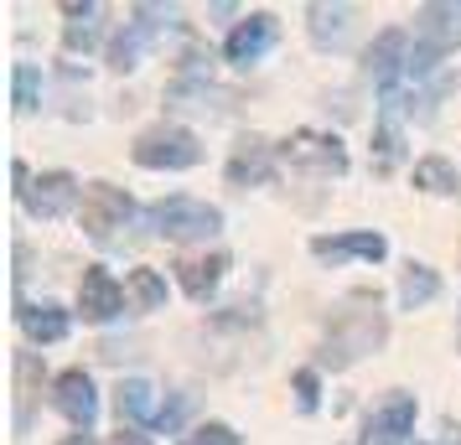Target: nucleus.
I'll list each match as a JSON object with an SVG mask.
<instances>
[{"instance_id": "obj_18", "label": "nucleus", "mask_w": 461, "mask_h": 445, "mask_svg": "<svg viewBox=\"0 0 461 445\" xmlns=\"http://www.w3.org/2000/svg\"><path fill=\"white\" fill-rule=\"evenodd\" d=\"M150 31H156V22H130V31H120L114 47H109V67L114 73H130V67L140 63V47L150 42Z\"/></svg>"}, {"instance_id": "obj_16", "label": "nucleus", "mask_w": 461, "mask_h": 445, "mask_svg": "<svg viewBox=\"0 0 461 445\" xmlns=\"http://www.w3.org/2000/svg\"><path fill=\"white\" fill-rule=\"evenodd\" d=\"M22 332L32 342H63L68 337V311L63 306H16Z\"/></svg>"}, {"instance_id": "obj_2", "label": "nucleus", "mask_w": 461, "mask_h": 445, "mask_svg": "<svg viewBox=\"0 0 461 445\" xmlns=\"http://www.w3.org/2000/svg\"><path fill=\"white\" fill-rule=\"evenodd\" d=\"M150 218H156V234L176 238V244L212 238L218 228H223V212L208 208V202H197V197H167V202H156V208H150Z\"/></svg>"}, {"instance_id": "obj_6", "label": "nucleus", "mask_w": 461, "mask_h": 445, "mask_svg": "<svg viewBox=\"0 0 461 445\" xmlns=\"http://www.w3.org/2000/svg\"><path fill=\"white\" fill-rule=\"evenodd\" d=\"M16 191H22V202L37 212V218H63L68 202H73V191H78V182H73L68 171H47V176L32 182V171L16 161Z\"/></svg>"}, {"instance_id": "obj_17", "label": "nucleus", "mask_w": 461, "mask_h": 445, "mask_svg": "<svg viewBox=\"0 0 461 445\" xmlns=\"http://www.w3.org/2000/svg\"><path fill=\"white\" fill-rule=\"evenodd\" d=\"M114 404H120V420H135V424H156V420H161V409H156V388L140 383V378L120 383Z\"/></svg>"}, {"instance_id": "obj_3", "label": "nucleus", "mask_w": 461, "mask_h": 445, "mask_svg": "<svg viewBox=\"0 0 461 445\" xmlns=\"http://www.w3.org/2000/svg\"><path fill=\"white\" fill-rule=\"evenodd\" d=\"M135 161L150 166V171H187V166L203 161V146H197V135L182 129V125H156L135 140Z\"/></svg>"}, {"instance_id": "obj_12", "label": "nucleus", "mask_w": 461, "mask_h": 445, "mask_svg": "<svg viewBox=\"0 0 461 445\" xmlns=\"http://www.w3.org/2000/svg\"><path fill=\"white\" fill-rule=\"evenodd\" d=\"M461 42V5H425L420 11V47L425 58H440L446 47Z\"/></svg>"}, {"instance_id": "obj_7", "label": "nucleus", "mask_w": 461, "mask_h": 445, "mask_svg": "<svg viewBox=\"0 0 461 445\" xmlns=\"http://www.w3.org/2000/svg\"><path fill=\"white\" fill-rule=\"evenodd\" d=\"M275 16L270 11H254V16H244V22L229 31V42H223V58H229L233 67H249V63H259L265 52H270V42H275Z\"/></svg>"}, {"instance_id": "obj_4", "label": "nucleus", "mask_w": 461, "mask_h": 445, "mask_svg": "<svg viewBox=\"0 0 461 445\" xmlns=\"http://www.w3.org/2000/svg\"><path fill=\"white\" fill-rule=\"evenodd\" d=\"M280 156H285L295 171H316V176H327V182L348 171V150H342V140H337V135H316V129H295L291 140L280 146Z\"/></svg>"}, {"instance_id": "obj_30", "label": "nucleus", "mask_w": 461, "mask_h": 445, "mask_svg": "<svg viewBox=\"0 0 461 445\" xmlns=\"http://www.w3.org/2000/svg\"><path fill=\"white\" fill-rule=\"evenodd\" d=\"M63 445H94V441H88V435H68Z\"/></svg>"}, {"instance_id": "obj_20", "label": "nucleus", "mask_w": 461, "mask_h": 445, "mask_svg": "<svg viewBox=\"0 0 461 445\" xmlns=\"http://www.w3.org/2000/svg\"><path fill=\"white\" fill-rule=\"evenodd\" d=\"M415 187L420 191H436V197H451V191L461 187L456 166H451V161H440V156H425V161L415 166Z\"/></svg>"}, {"instance_id": "obj_5", "label": "nucleus", "mask_w": 461, "mask_h": 445, "mask_svg": "<svg viewBox=\"0 0 461 445\" xmlns=\"http://www.w3.org/2000/svg\"><path fill=\"white\" fill-rule=\"evenodd\" d=\"M130 218H135L130 191L109 187V182H88L84 187V234L88 238H109L114 228H125Z\"/></svg>"}, {"instance_id": "obj_28", "label": "nucleus", "mask_w": 461, "mask_h": 445, "mask_svg": "<svg viewBox=\"0 0 461 445\" xmlns=\"http://www.w3.org/2000/svg\"><path fill=\"white\" fill-rule=\"evenodd\" d=\"M295 399H301L306 414L316 409V373H312V368H301V373H295Z\"/></svg>"}, {"instance_id": "obj_14", "label": "nucleus", "mask_w": 461, "mask_h": 445, "mask_svg": "<svg viewBox=\"0 0 461 445\" xmlns=\"http://www.w3.org/2000/svg\"><path fill=\"white\" fill-rule=\"evenodd\" d=\"M171 270H176V280H182V290L192 300H208V290H218V280L229 270V254H187V259H176Z\"/></svg>"}, {"instance_id": "obj_27", "label": "nucleus", "mask_w": 461, "mask_h": 445, "mask_svg": "<svg viewBox=\"0 0 461 445\" xmlns=\"http://www.w3.org/2000/svg\"><path fill=\"white\" fill-rule=\"evenodd\" d=\"M63 47L68 52H88V47H94V22H88V16L84 22H73L68 26V37H63Z\"/></svg>"}, {"instance_id": "obj_1", "label": "nucleus", "mask_w": 461, "mask_h": 445, "mask_svg": "<svg viewBox=\"0 0 461 445\" xmlns=\"http://www.w3.org/2000/svg\"><path fill=\"white\" fill-rule=\"evenodd\" d=\"M384 337H389V321L378 311V296H353L332 316V326H327L321 362H327V368H348V362H357L363 352L384 347Z\"/></svg>"}, {"instance_id": "obj_10", "label": "nucleus", "mask_w": 461, "mask_h": 445, "mask_svg": "<svg viewBox=\"0 0 461 445\" xmlns=\"http://www.w3.org/2000/svg\"><path fill=\"white\" fill-rule=\"evenodd\" d=\"M410 37L404 31H384L374 47H368V58H363V67H368V78H374L384 93H394V84H399V73H410Z\"/></svg>"}, {"instance_id": "obj_11", "label": "nucleus", "mask_w": 461, "mask_h": 445, "mask_svg": "<svg viewBox=\"0 0 461 445\" xmlns=\"http://www.w3.org/2000/svg\"><path fill=\"white\" fill-rule=\"evenodd\" d=\"M275 166H270V140L265 135H244L229 156V182L233 187H259V182H270Z\"/></svg>"}, {"instance_id": "obj_21", "label": "nucleus", "mask_w": 461, "mask_h": 445, "mask_svg": "<svg viewBox=\"0 0 461 445\" xmlns=\"http://www.w3.org/2000/svg\"><path fill=\"white\" fill-rule=\"evenodd\" d=\"M125 296H130V306H135V311H156V306L167 300V280L156 275V270H130Z\"/></svg>"}, {"instance_id": "obj_25", "label": "nucleus", "mask_w": 461, "mask_h": 445, "mask_svg": "<svg viewBox=\"0 0 461 445\" xmlns=\"http://www.w3.org/2000/svg\"><path fill=\"white\" fill-rule=\"evenodd\" d=\"M394 156H399V129H394V120L384 114V125H378V171L394 166Z\"/></svg>"}, {"instance_id": "obj_9", "label": "nucleus", "mask_w": 461, "mask_h": 445, "mask_svg": "<svg viewBox=\"0 0 461 445\" xmlns=\"http://www.w3.org/2000/svg\"><path fill=\"white\" fill-rule=\"evenodd\" d=\"M78 311H84V321H109L125 311V290H120V280L109 275V270H99V264H88L84 280H78Z\"/></svg>"}, {"instance_id": "obj_19", "label": "nucleus", "mask_w": 461, "mask_h": 445, "mask_svg": "<svg viewBox=\"0 0 461 445\" xmlns=\"http://www.w3.org/2000/svg\"><path fill=\"white\" fill-rule=\"evenodd\" d=\"M436 290H440V275L430 270V264H410L404 270V280H399V300L415 311V306H425V300H436Z\"/></svg>"}, {"instance_id": "obj_23", "label": "nucleus", "mask_w": 461, "mask_h": 445, "mask_svg": "<svg viewBox=\"0 0 461 445\" xmlns=\"http://www.w3.org/2000/svg\"><path fill=\"white\" fill-rule=\"evenodd\" d=\"M348 31V5H312V37L321 47L327 42H337Z\"/></svg>"}, {"instance_id": "obj_8", "label": "nucleus", "mask_w": 461, "mask_h": 445, "mask_svg": "<svg viewBox=\"0 0 461 445\" xmlns=\"http://www.w3.org/2000/svg\"><path fill=\"white\" fill-rule=\"evenodd\" d=\"M410 430H415V399L410 394H389L374 409V420L363 424V441L357 445H404Z\"/></svg>"}, {"instance_id": "obj_29", "label": "nucleus", "mask_w": 461, "mask_h": 445, "mask_svg": "<svg viewBox=\"0 0 461 445\" xmlns=\"http://www.w3.org/2000/svg\"><path fill=\"white\" fill-rule=\"evenodd\" d=\"M114 445H150L146 435H135V430H120V435H114Z\"/></svg>"}, {"instance_id": "obj_13", "label": "nucleus", "mask_w": 461, "mask_h": 445, "mask_svg": "<svg viewBox=\"0 0 461 445\" xmlns=\"http://www.w3.org/2000/svg\"><path fill=\"white\" fill-rule=\"evenodd\" d=\"M52 394H58V409H63V414L78 424V430H88V424H94V414H99V399H94V383H88L84 368H68L63 378L52 383Z\"/></svg>"}, {"instance_id": "obj_26", "label": "nucleus", "mask_w": 461, "mask_h": 445, "mask_svg": "<svg viewBox=\"0 0 461 445\" xmlns=\"http://www.w3.org/2000/svg\"><path fill=\"white\" fill-rule=\"evenodd\" d=\"M16 109H37V73L32 67H16Z\"/></svg>"}, {"instance_id": "obj_24", "label": "nucleus", "mask_w": 461, "mask_h": 445, "mask_svg": "<svg viewBox=\"0 0 461 445\" xmlns=\"http://www.w3.org/2000/svg\"><path fill=\"white\" fill-rule=\"evenodd\" d=\"M182 445H239V435H233L229 424H203V430L182 435Z\"/></svg>"}, {"instance_id": "obj_22", "label": "nucleus", "mask_w": 461, "mask_h": 445, "mask_svg": "<svg viewBox=\"0 0 461 445\" xmlns=\"http://www.w3.org/2000/svg\"><path fill=\"white\" fill-rule=\"evenodd\" d=\"M37 378H42V368H37V358H32V352H22V358H16V424H26V420H32Z\"/></svg>"}, {"instance_id": "obj_15", "label": "nucleus", "mask_w": 461, "mask_h": 445, "mask_svg": "<svg viewBox=\"0 0 461 445\" xmlns=\"http://www.w3.org/2000/svg\"><path fill=\"white\" fill-rule=\"evenodd\" d=\"M312 254L316 259H384L389 254V244H384V234H337V238H312Z\"/></svg>"}]
</instances>
